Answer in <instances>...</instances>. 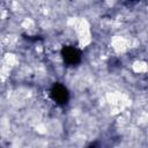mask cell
<instances>
[{"mask_svg": "<svg viewBox=\"0 0 148 148\" xmlns=\"http://www.w3.org/2000/svg\"><path fill=\"white\" fill-rule=\"evenodd\" d=\"M51 96L59 104H66L67 101H68V91H67V89L62 84H59V83H56L52 87Z\"/></svg>", "mask_w": 148, "mask_h": 148, "instance_id": "obj_1", "label": "cell"}, {"mask_svg": "<svg viewBox=\"0 0 148 148\" xmlns=\"http://www.w3.org/2000/svg\"><path fill=\"white\" fill-rule=\"evenodd\" d=\"M62 54H64V59L69 65H75L80 61V52L76 49L72 47V46L65 47L62 50Z\"/></svg>", "mask_w": 148, "mask_h": 148, "instance_id": "obj_2", "label": "cell"}]
</instances>
